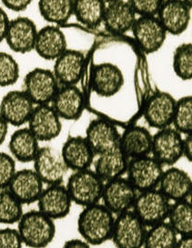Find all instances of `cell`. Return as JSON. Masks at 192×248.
Masks as SVG:
<instances>
[{
	"mask_svg": "<svg viewBox=\"0 0 192 248\" xmlns=\"http://www.w3.org/2000/svg\"><path fill=\"white\" fill-rule=\"evenodd\" d=\"M115 216L103 204L82 207L77 220L78 232L90 246L97 247L111 240Z\"/></svg>",
	"mask_w": 192,
	"mask_h": 248,
	"instance_id": "6da1fadb",
	"label": "cell"
},
{
	"mask_svg": "<svg viewBox=\"0 0 192 248\" xmlns=\"http://www.w3.org/2000/svg\"><path fill=\"white\" fill-rule=\"evenodd\" d=\"M23 245L29 248H48L55 239L57 226L53 219L37 209L24 212L16 223Z\"/></svg>",
	"mask_w": 192,
	"mask_h": 248,
	"instance_id": "7a4b0ae2",
	"label": "cell"
},
{
	"mask_svg": "<svg viewBox=\"0 0 192 248\" xmlns=\"http://www.w3.org/2000/svg\"><path fill=\"white\" fill-rule=\"evenodd\" d=\"M105 183L90 169L73 171L65 185L73 204L82 207L100 203Z\"/></svg>",
	"mask_w": 192,
	"mask_h": 248,
	"instance_id": "3957f363",
	"label": "cell"
},
{
	"mask_svg": "<svg viewBox=\"0 0 192 248\" xmlns=\"http://www.w3.org/2000/svg\"><path fill=\"white\" fill-rule=\"evenodd\" d=\"M148 227L132 210L117 215L111 240L116 248H143Z\"/></svg>",
	"mask_w": 192,
	"mask_h": 248,
	"instance_id": "277c9868",
	"label": "cell"
},
{
	"mask_svg": "<svg viewBox=\"0 0 192 248\" xmlns=\"http://www.w3.org/2000/svg\"><path fill=\"white\" fill-rule=\"evenodd\" d=\"M170 207V200L159 188H154L139 193L131 210L145 226L150 227L167 221Z\"/></svg>",
	"mask_w": 192,
	"mask_h": 248,
	"instance_id": "5b68a950",
	"label": "cell"
},
{
	"mask_svg": "<svg viewBox=\"0 0 192 248\" xmlns=\"http://www.w3.org/2000/svg\"><path fill=\"white\" fill-rule=\"evenodd\" d=\"M162 167H173L183 157V138L174 127L159 129L152 136L151 154Z\"/></svg>",
	"mask_w": 192,
	"mask_h": 248,
	"instance_id": "8992f818",
	"label": "cell"
},
{
	"mask_svg": "<svg viewBox=\"0 0 192 248\" xmlns=\"http://www.w3.org/2000/svg\"><path fill=\"white\" fill-rule=\"evenodd\" d=\"M164 167L149 155L128 159L127 179L139 193L158 188Z\"/></svg>",
	"mask_w": 192,
	"mask_h": 248,
	"instance_id": "52a82bcc",
	"label": "cell"
},
{
	"mask_svg": "<svg viewBox=\"0 0 192 248\" xmlns=\"http://www.w3.org/2000/svg\"><path fill=\"white\" fill-rule=\"evenodd\" d=\"M33 169L45 186L63 184L68 172L60 150L50 146H40L33 160Z\"/></svg>",
	"mask_w": 192,
	"mask_h": 248,
	"instance_id": "ba28073f",
	"label": "cell"
},
{
	"mask_svg": "<svg viewBox=\"0 0 192 248\" xmlns=\"http://www.w3.org/2000/svg\"><path fill=\"white\" fill-rule=\"evenodd\" d=\"M59 85L52 70L37 67L25 76L23 91L35 106L52 102Z\"/></svg>",
	"mask_w": 192,
	"mask_h": 248,
	"instance_id": "9c48e42d",
	"label": "cell"
},
{
	"mask_svg": "<svg viewBox=\"0 0 192 248\" xmlns=\"http://www.w3.org/2000/svg\"><path fill=\"white\" fill-rule=\"evenodd\" d=\"M138 194L131 183L122 176L104 184L101 201L114 216H117L132 209Z\"/></svg>",
	"mask_w": 192,
	"mask_h": 248,
	"instance_id": "30bf717a",
	"label": "cell"
},
{
	"mask_svg": "<svg viewBox=\"0 0 192 248\" xmlns=\"http://www.w3.org/2000/svg\"><path fill=\"white\" fill-rule=\"evenodd\" d=\"M131 31L137 44L146 54L159 51L168 35L157 16L138 17Z\"/></svg>",
	"mask_w": 192,
	"mask_h": 248,
	"instance_id": "8fae6325",
	"label": "cell"
},
{
	"mask_svg": "<svg viewBox=\"0 0 192 248\" xmlns=\"http://www.w3.org/2000/svg\"><path fill=\"white\" fill-rule=\"evenodd\" d=\"M85 139L95 155H98L119 148L120 133L116 124L103 117H98L90 121Z\"/></svg>",
	"mask_w": 192,
	"mask_h": 248,
	"instance_id": "7c38bea8",
	"label": "cell"
},
{
	"mask_svg": "<svg viewBox=\"0 0 192 248\" xmlns=\"http://www.w3.org/2000/svg\"><path fill=\"white\" fill-rule=\"evenodd\" d=\"M37 210L54 221L65 218L70 214L72 200L65 185L46 186L37 201Z\"/></svg>",
	"mask_w": 192,
	"mask_h": 248,
	"instance_id": "4fadbf2b",
	"label": "cell"
},
{
	"mask_svg": "<svg viewBox=\"0 0 192 248\" xmlns=\"http://www.w3.org/2000/svg\"><path fill=\"white\" fill-rule=\"evenodd\" d=\"M61 120L50 104L39 105L35 107L27 124L39 142H49L60 136Z\"/></svg>",
	"mask_w": 192,
	"mask_h": 248,
	"instance_id": "5bb4252c",
	"label": "cell"
},
{
	"mask_svg": "<svg viewBox=\"0 0 192 248\" xmlns=\"http://www.w3.org/2000/svg\"><path fill=\"white\" fill-rule=\"evenodd\" d=\"M35 105L23 90H12L0 102V115L8 125L21 127L28 124Z\"/></svg>",
	"mask_w": 192,
	"mask_h": 248,
	"instance_id": "9a60e30c",
	"label": "cell"
},
{
	"mask_svg": "<svg viewBox=\"0 0 192 248\" xmlns=\"http://www.w3.org/2000/svg\"><path fill=\"white\" fill-rule=\"evenodd\" d=\"M177 100L168 92H156L145 104L143 116L149 126L162 129L171 126Z\"/></svg>",
	"mask_w": 192,
	"mask_h": 248,
	"instance_id": "2e32d148",
	"label": "cell"
},
{
	"mask_svg": "<svg viewBox=\"0 0 192 248\" xmlns=\"http://www.w3.org/2000/svg\"><path fill=\"white\" fill-rule=\"evenodd\" d=\"M37 25L27 16H17L10 20L5 41L8 47L17 54L34 50L37 35Z\"/></svg>",
	"mask_w": 192,
	"mask_h": 248,
	"instance_id": "e0dca14e",
	"label": "cell"
},
{
	"mask_svg": "<svg viewBox=\"0 0 192 248\" xmlns=\"http://www.w3.org/2000/svg\"><path fill=\"white\" fill-rule=\"evenodd\" d=\"M157 17L167 34L178 36L184 33L192 19V8L183 0H164Z\"/></svg>",
	"mask_w": 192,
	"mask_h": 248,
	"instance_id": "ac0fdd59",
	"label": "cell"
},
{
	"mask_svg": "<svg viewBox=\"0 0 192 248\" xmlns=\"http://www.w3.org/2000/svg\"><path fill=\"white\" fill-rule=\"evenodd\" d=\"M158 188L170 201L188 200L192 193V176L175 166L163 170Z\"/></svg>",
	"mask_w": 192,
	"mask_h": 248,
	"instance_id": "d6986e66",
	"label": "cell"
},
{
	"mask_svg": "<svg viewBox=\"0 0 192 248\" xmlns=\"http://www.w3.org/2000/svg\"><path fill=\"white\" fill-rule=\"evenodd\" d=\"M44 187V183L33 168H23L16 170L8 188L24 205L37 203Z\"/></svg>",
	"mask_w": 192,
	"mask_h": 248,
	"instance_id": "ffe728a7",
	"label": "cell"
},
{
	"mask_svg": "<svg viewBox=\"0 0 192 248\" xmlns=\"http://www.w3.org/2000/svg\"><path fill=\"white\" fill-rule=\"evenodd\" d=\"M52 72L60 86H76L81 79L85 56L81 52L67 49L56 59Z\"/></svg>",
	"mask_w": 192,
	"mask_h": 248,
	"instance_id": "44dd1931",
	"label": "cell"
},
{
	"mask_svg": "<svg viewBox=\"0 0 192 248\" xmlns=\"http://www.w3.org/2000/svg\"><path fill=\"white\" fill-rule=\"evenodd\" d=\"M50 105L61 119L75 121L81 117L85 98L77 86H60Z\"/></svg>",
	"mask_w": 192,
	"mask_h": 248,
	"instance_id": "7402d4cb",
	"label": "cell"
},
{
	"mask_svg": "<svg viewBox=\"0 0 192 248\" xmlns=\"http://www.w3.org/2000/svg\"><path fill=\"white\" fill-rule=\"evenodd\" d=\"M152 135L148 128L130 124L120 134L119 149L128 159L146 156L151 154Z\"/></svg>",
	"mask_w": 192,
	"mask_h": 248,
	"instance_id": "603a6c76",
	"label": "cell"
},
{
	"mask_svg": "<svg viewBox=\"0 0 192 248\" xmlns=\"http://www.w3.org/2000/svg\"><path fill=\"white\" fill-rule=\"evenodd\" d=\"M60 153L68 170L79 171L88 169L93 165L95 154L82 136H70L63 143Z\"/></svg>",
	"mask_w": 192,
	"mask_h": 248,
	"instance_id": "cb8c5ba5",
	"label": "cell"
},
{
	"mask_svg": "<svg viewBox=\"0 0 192 248\" xmlns=\"http://www.w3.org/2000/svg\"><path fill=\"white\" fill-rule=\"evenodd\" d=\"M67 49V37L59 26L49 24L37 31L34 50L41 59L55 61Z\"/></svg>",
	"mask_w": 192,
	"mask_h": 248,
	"instance_id": "d4e9b609",
	"label": "cell"
},
{
	"mask_svg": "<svg viewBox=\"0 0 192 248\" xmlns=\"http://www.w3.org/2000/svg\"><path fill=\"white\" fill-rule=\"evenodd\" d=\"M124 85V76L118 66L111 63H102L94 68L91 87L96 95L111 97L118 94Z\"/></svg>",
	"mask_w": 192,
	"mask_h": 248,
	"instance_id": "484cf974",
	"label": "cell"
},
{
	"mask_svg": "<svg viewBox=\"0 0 192 248\" xmlns=\"http://www.w3.org/2000/svg\"><path fill=\"white\" fill-rule=\"evenodd\" d=\"M137 15L128 1L118 0L107 4L102 23L108 31L116 35H122L131 30Z\"/></svg>",
	"mask_w": 192,
	"mask_h": 248,
	"instance_id": "4316f807",
	"label": "cell"
},
{
	"mask_svg": "<svg viewBox=\"0 0 192 248\" xmlns=\"http://www.w3.org/2000/svg\"><path fill=\"white\" fill-rule=\"evenodd\" d=\"M39 141L27 127H17L8 140L9 154L16 162L27 164L33 162L40 148Z\"/></svg>",
	"mask_w": 192,
	"mask_h": 248,
	"instance_id": "83f0119b",
	"label": "cell"
},
{
	"mask_svg": "<svg viewBox=\"0 0 192 248\" xmlns=\"http://www.w3.org/2000/svg\"><path fill=\"white\" fill-rule=\"evenodd\" d=\"M128 159L118 148L95 156L93 171L104 183L125 175Z\"/></svg>",
	"mask_w": 192,
	"mask_h": 248,
	"instance_id": "f1b7e54d",
	"label": "cell"
},
{
	"mask_svg": "<svg viewBox=\"0 0 192 248\" xmlns=\"http://www.w3.org/2000/svg\"><path fill=\"white\" fill-rule=\"evenodd\" d=\"M106 6L104 0H74L73 15L82 25L96 29L102 24Z\"/></svg>",
	"mask_w": 192,
	"mask_h": 248,
	"instance_id": "f546056e",
	"label": "cell"
},
{
	"mask_svg": "<svg viewBox=\"0 0 192 248\" xmlns=\"http://www.w3.org/2000/svg\"><path fill=\"white\" fill-rule=\"evenodd\" d=\"M74 0H38L40 16L50 25L60 26L73 15Z\"/></svg>",
	"mask_w": 192,
	"mask_h": 248,
	"instance_id": "4dcf8cb0",
	"label": "cell"
},
{
	"mask_svg": "<svg viewBox=\"0 0 192 248\" xmlns=\"http://www.w3.org/2000/svg\"><path fill=\"white\" fill-rule=\"evenodd\" d=\"M167 220L177 235H192V202L188 199L170 204Z\"/></svg>",
	"mask_w": 192,
	"mask_h": 248,
	"instance_id": "1f68e13d",
	"label": "cell"
},
{
	"mask_svg": "<svg viewBox=\"0 0 192 248\" xmlns=\"http://www.w3.org/2000/svg\"><path fill=\"white\" fill-rule=\"evenodd\" d=\"M177 236L175 230L165 221L148 227L143 248H175Z\"/></svg>",
	"mask_w": 192,
	"mask_h": 248,
	"instance_id": "d6a6232c",
	"label": "cell"
},
{
	"mask_svg": "<svg viewBox=\"0 0 192 248\" xmlns=\"http://www.w3.org/2000/svg\"><path fill=\"white\" fill-rule=\"evenodd\" d=\"M23 204L8 188L0 189V224L12 226L21 218Z\"/></svg>",
	"mask_w": 192,
	"mask_h": 248,
	"instance_id": "836d02e7",
	"label": "cell"
},
{
	"mask_svg": "<svg viewBox=\"0 0 192 248\" xmlns=\"http://www.w3.org/2000/svg\"><path fill=\"white\" fill-rule=\"evenodd\" d=\"M173 127L181 135L192 133V96L186 95L177 100L172 121Z\"/></svg>",
	"mask_w": 192,
	"mask_h": 248,
	"instance_id": "e575fe53",
	"label": "cell"
},
{
	"mask_svg": "<svg viewBox=\"0 0 192 248\" xmlns=\"http://www.w3.org/2000/svg\"><path fill=\"white\" fill-rule=\"evenodd\" d=\"M173 70L182 80L192 78V45L183 43L175 49L173 55Z\"/></svg>",
	"mask_w": 192,
	"mask_h": 248,
	"instance_id": "d590c367",
	"label": "cell"
},
{
	"mask_svg": "<svg viewBox=\"0 0 192 248\" xmlns=\"http://www.w3.org/2000/svg\"><path fill=\"white\" fill-rule=\"evenodd\" d=\"M19 76L20 68L15 58L7 52H0V88L14 85Z\"/></svg>",
	"mask_w": 192,
	"mask_h": 248,
	"instance_id": "8d00e7d4",
	"label": "cell"
},
{
	"mask_svg": "<svg viewBox=\"0 0 192 248\" xmlns=\"http://www.w3.org/2000/svg\"><path fill=\"white\" fill-rule=\"evenodd\" d=\"M16 172V161L9 153L0 151V189L8 188Z\"/></svg>",
	"mask_w": 192,
	"mask_h": 248,
	"instance_id": "74e56055",
	"label": "cell"
},
{
	"mask_svg": "<svg viewBox=\"0 0 192 248\" xmlns=\"http://www.w3.org/2000/svg\"><path fill=\"white\" fill-rule=\"evenodd\" d=\"M164 0H128L136 15L140 16H157Z\"/></svg>",
	"mask_w": 192,
	"mask_h": 248,
	"instance_id": "f35d334b",
	"label": "cell"
},
{
	"mask_svg": "<svg viewBox=\"0 0 192 248\" xmlns=\"http://www.w3.org/2000/svg\"><path fill=\"white\" fill-rule=\"evenodd\" d=\"M22 240L16 228H0V248H23Z\"/></svg>",
	"mask_w": 192,
	"mask_h": 248,
	"instance_id": "ab89813d",
	"label": "cell"
},
{
	"mask_svg": "<svg viewBox=\"0 0 192 248\" xmlns=\"http://www.w3.org/2000/svg\"><path fill=\"white\" fill-rule=\"evenodd\" d=\"M34 0H1L2 4L9 10L21 12L30 7Z\"/></svg>",
	"mask_w": 192,
	"mask_h": 248,
	"instance_id": "60d3db41",
	"label": "cell"
},
{
	"mask_svg": "<svg viewBox=\"0 0 192 248\" xmlns=\"http://www.w3.org/2000/svg\"><path fill=\"white\" fill-rule=\"evenodd\" d=\"M10 19L4 8L0 7V44L5 41Z\"/></svg>",
	"mask_w": 192,
	"mask_h": 248,
	"instance_id": "b9f144b4",
	"label": "cell"
},
{
	"mask_svg": "<svg viewBox=\"0 0 192 248\" xmlns=\"http://www.w3.org/2000/svg\"><path fill=\"white\" fill-rule=\"evenodd\" d=\"M61 248H92V246L82 238H72L64 242Z\"/></svg>",
	"mask_w": 192,
	"mask_h": 248,
	"instance_id": "7bdbcfd3",
	"label": "cell"
},
{
	"mask_svg": "<svg viewBox=\"0 0 192 248\" xmlns=\"http://www.w3.org/2000/svg\"><path fill=\"white\" fill-rule=\"evenodd\" d=\"M183 156L190 163L192 162V135H186L183 139Z\"/></svg>",
	"mask_w": 192,
	"mask_h": 248,
	"instance_id": "ee69618b",
	"label": "cell"
},
{
	"mask_svg": "<svg viewBox=\"0 0 192 248\" xmlns=\"http://www.w3.org/2000/svg\"><path fill=\"white\" fill-rule=\"evenodd\" d=\"M8 127H9V125L8 123L0 115V146L4 144V142L8 138Z\"/></svg>",
	"mask_w": 192,
	"mask_h": 248,
	"instance_id": "f6af8a7d",
	"label": "cell"
},
{
	"mask_svg": "<svg viewBox=\"0 0 192 248\" xmlns=\"http://www.w3.org/2000/svg\"><path fill=\"white\" fill-rule=\"evenodd\" d=\"M175 248H192V235L180 236Z\"/></svg>",
	"mask_w": 192,
	"mask_h": 248,
	"instance_id": "bcb514c9",
	"label": "cell"
},
{
	"mask_svg": "<svg viewBox=\"0 0 192 248\" xmlns=\"http://www.w3.org/2000/svg\"><path fill=\"white\" fill-rule=\"evenodd\" d=\"M183 1H184L185 3H186L189 7L192 8V0H183Z\"/></svg>",
	"mask_w": 192,
	"mask_h": 248,
	"instance_id": "7dc6e473",
	"label": "cell"
},
{
	"mask_svg": "<svg viewBox=\"0 0 192 248\" xmlns=\"http://www.w3.org/2000/svg\"><path fill=\"white\" fill-rule=\"evenodd\" d=\"M104 1H105V3H106V4H110V3L116 2V1H118V0H104Z\"/></svg>",
	"mask_w": 192,
	"mask_h": 248,
	"instance_id": "c3c4849f",
	"label": "cell"
}]
</instances>
